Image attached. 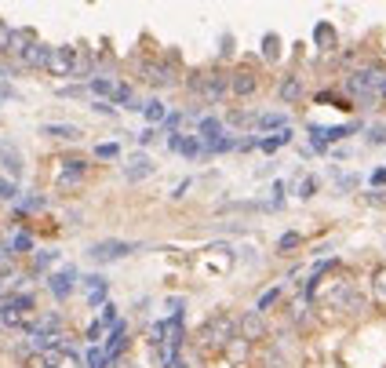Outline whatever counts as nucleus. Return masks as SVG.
<instances>
[{"mask_svg":"<svg viewBox=\"0 0 386 368\" xmlns=\"http://www.w3.org/2000/svg\"><path fill=\"white\" fill-rule=\"evenodd\" d=\"M346 91H350L361 106L386 102V70H383V66H364V70H357V73H350V77H346Z\"/></svg>","mask_w":386,"mask_h":368,"instance_id":"1","label":"nucleus"},{"mask_svg":"<svg viewBox=\"0 0 386 368\" xmlns=\"http://www.w3.org/2000/svg\"><path fill=\"white\" fill-rule=\"evenodd\" d=\"M230 339H237V321H233L230 314H215L212 321L201 328V346H204V350H215V354H222V350L230 346Z\"/></svg>","mask_w":386,"mask_h":368,"instance_id":"2","label":"nucleus"},{"mask_svg":"<svg viewBox=\"0 0 386 368\" xmlns=\"http://www.w3.org/2000/svg\"><path fill=\"white\" fill-rule=\"evenodd\" d=\"M190 88L197 91L204 102H222L230 95V77L226 73H197L190 81Z\"/></svg>","mask_w":386,"mask_h":368,"instance_id":"3","label":"nucleus"},{"mask_svg":"<svg viewBox=\"0 0 386 368\" xmlns=\"http://www.w3.org/2000/svg\"><path fill=\"white\" fill-rule=\"evenodd\" d=\"M142 245L135 241H99V245H91L88 248V259L91 263H117V259H128L132 252H139Z\"/></svg>","mask_w":386,"mask_h":368,"instance_id":"4","label":"nucleus"},{"mask_svg":"<svg viewBox=\"0 0 386 368\" xmlns=\"http://www.w3.org/2000/svg\"><path fill=\"white\" fill-rule=\"evenodd\" d=\"M361 124H335V128H321V124H310V146L317 153H325L332 142H343L346 135H353Z\"/></svg>","mask_w":386,"mask_h":368,"instance_id":"5","label":"nucleus"},{"mask_svg":"<svg viewBox=\"0 0 386 368\" xmlns=\"http://www.w3.org/2000/svg\"><path fill=\"white\" fill-rule=\"evenodd\" d=\"M77 47H52V59H47V73L52 77H73L77 73Z\"/></svg>","mask_w":386,"mask_h":368,"instance_id":"6","label":"nucleus"},{"mask_svg":"<svg viewBox=\"0 0 386 368\" xmlns=\"http://www.w3.org/2000/svg\"><path fill=\"white\" fill-rule=\"evenodd\" d=\"M237 335H240V339H248V343L255 346L259 339H266V317H263V314H255V310L240 314V321H237Z\"/></svg>","mask_w":386,"mask_h":368,"instance_id":"7","label":"nucleus"},{"mask_svg":"<svg viewBox=\"0 0 386 368\" xmlns=\"http://www.w3.org/2000/svg\"><path fill=\"white\" fill-rule=\"evenodd\" d=\"M106 292H109V281L102 274H84V299H88V307L102 310L106 307Z\"/></svg>","mask_w":386,"mask_h":368,"instance_id":"8","label":"nucleus"},{"mask_svg":"<svg viewBox=\"0 0 386 368\" xmlns=\"http://www.w3.org/2000/svg\"><path fill=\"white\" fill-rule=\"evenodd\" d=\"M124 346H128V325L124 321H117L114 328L106 332V358H109V365H117L121 361V354H124Z\"/></svg>","mask_w":386,"mask_h":368,"instance_id":"9","label":"nucleus"},{"mask_svg":"<svg viewBox=\"0 0 386 368\" xmlns=\"http://www.w3.org/2000/svg\"><path fill=\"white\" fill-rule=\"evenodd\" d=\"M47 288H52L55 299H70L73 288H77V270L66 266V270H59V274H52V277H47Z\"/></svg>","mask_w":386,"mask_h":368,"instance_id":"10","label":"nucleus"},{"mask_svg":"<svg viewBox=\"0 0 386 368\" xmlns=\"http://www.w3.org/2000/svg\"><path fill=\"white\" fill-rule=\"evenodd\" d=\"M142 73H146V81H150L153 88H171V84H175V73H171L168 62H146Z\"/></svg>","mask_w":386,"mask_h":368,"instance_id":"11","label":"nucleus"},{"mask_svg":"<svg viewBox=\"0 0 386 368\" xmlns=\"http://www.w3.org/2000/svg\"><path fill=\"white\" fill-rule=\"evenodd\" d=\"M222 358H226V365H230V368L248 365V361H252V343H248V339H240V335H237V339H230V346L222 350Z\"/></svg>","mask_w":386,"mask_h":368,"instance_id":"12","label":"nucleus"},{"mask_svg":"<svg viewBox=\"0 0 386 368\" xmlns=\"http://www.w3.org/2000/svg\"><path fill=\"white\" fill-rule=\"evenodd\" d=\"M255 88H259V77H255L252 70H237L230 77V91L240 95V99H248V95H255Z\"/></svg>","mask_w":386,"mask_h":368,"instance_id":"13","label":"nucleus"},{"mask_svg":"<svg viewBox=\"0 0 386 368\" xmlns=\"http://www.w3.org/2000/svg\"><path fill=\"white\" fill-rule=\"evenodd\" d=\"M222 135H226V128H222V121H219V117H201V121H197V139L204 142V146L219 142Z\"/></svg>","mask_w":386,"mask_h":368,"instance_id":"14","label":"nucleus"},{"mask_svg":"<svg viewBox=\"0 0 386 368\" xmlns=\"http://www.w3.org/2000/svg\"><path fill=\"white\" fill-rule=\"evenodd\" d=\"M302 91H307V88H302V77H295V73H288L284 81L277 84L281 102H299V99H302Z\"/></svg>","mask_w":386,"mask_h":368,"instance_id":"15","label":"nucleus"},{"mask_svg":"<svg viewBox=\"0 0 386 368\" xmlns=\"http://www.w3.org/2000/svg\"><path fill=\"white\" fill-rule=\"evenodd\" d=\"M47 59H52V47H47V44H29L26 47V55H22V62H26V66H33V70H47Z\"/></svg>","mask_w":386,"mask_h":368,"instance_id":"16","label":"nucleus"},{"mask_svg":"<svg viewBox=\"0 0 386 368\" xmlns=\"http://www.w3.org/2000/svg\"><path fill=\"white\" fill-rule=\"evenodd\" d=\"M124 175H128V183L150 179V175H153V161H150V157H132V161H128V168H124Z\"/></svg>","mask_w":386,"mask_h":368,"instance_id":"17","label":"nucleus"},{"mask_svg":"<svg viewBox=\"0 0 386 368\" xmlns=\"http://www.w3.org/2000/svg\"><path fill=\"white\" fill-rule=\"evenodd\" d=\"M26 328H29V335H59L62 317H59V314H44V317H37V321L26 325Z\"/></svg>","mask_w":386,"mask_h":368,"instance_id":"18","label":"nucleus"},{"mask_svg":"<svg viewBox=\"0 0 386 368\" xmlns=\"http://www.w3.org/2000/svg\"><path fill=\"white\" fill-rule=\"evenodd\" d=\"M288 128V114H259L255 117V132H284Z\"/></svg>","mask_w":386,"mask_h":368,"instance_id":"19","label":"nucleus"},{"mask_svg":"<svg viewBox=\"0 0 386 368\" xmlns=\"http://www.w3.org/2000/svg\"><path fill=\"white\" fill-rule=\"evenodd\" d=\"M40 135H47V139H62V142H73V139H80V128H77V124H44V128H40Z\"/></svg>","mask_w":386,"mask_h":368,"instance_id":"20","label":"nucleus"},{"mask_svg":"<svg viewBox=\"0 0 386 368\" xmlns=\"http://www.w3.org/2000/svg\"><path fill=\"white\" fill-rule=\"evenodd\" d=\"M0 161H4V168H8V175H11V179H19V175H22L19 150H15L11 142H0Z\"/></svg>","mask_w":386,"mask_h":368,"instance_id":"21","label":"nucleus"},{"mask_svg":"<svg viewBox=\"0 0 386 368\" xmlns=\"http://www.w3.org/2000/svg\"><path fill=\"white\" fill-rule=\"evenodd\" d=\"M66 168H62L59 175V186H77L80 179H84V161H62Z\"/></svg>","mask_w":386,"mask_h":368,"instance_id":"22","label":"nucleus"},{"mask_svg":"<svg viewBox=\"0 0 386 368\" xmlns=\"http://www.w3.org/2000/svg\"><path fill=\"white\" fill-rule=\"evenodd\" d=\"M288 142H292V128H284V132H277V135L259 139V150H263V153H277L281 146H288Z\"/></svg>","mask_w":386,"mask_h":368,"instance_id":"23","label":"nucleus"},{"mask_svg":"<svg viewBox=\"0 0 386 368\" xmlns=\"http://www.w3.org/2000/svg\"><path fill=\"white\" fill-rule=\"evenodd\" d=\"M281 296H284V288H281V284H277V288H266V292L259 296V302H255L252 310H255V314H266L270 307H277V302H281Z\"/></svg>","mask_w":386,"mask_h":368,"instance_id":"24","label":"nucleus"},{"mask_svg":"<svg viewBox=\"0 0 386 368\" xmlns=\"http://www.w3.org/2000/svg\"><path fill=\"white\" fill-rule=\"evenodd\" d=\"M142 114H146L150 124H164V121H168V106L160 102V99H150L146 106H142Z\"/></svg>","mask_w":386,"mask_h":368,"instance_id":"25","label":"nucleus"},{"mask_svg":"<svg viewBox=\"0 0 386 368\" xmlns=\"http://www.w3.org/2000/svg\"><path fill=\"white\" fill-rule=\"evenodd\" d=\"M372 299L379 302V307H386V266H379L372 274Z\"/></svg>","mask_w":386,"mask_h":368,"instance_id":"26","label":"nucleus"},{"mask_svg":"<svg viewBox=\"0 0 386 368\" xmlns=\"http://www.w3.org/2000/svg\"><path fill=\"white\" fill-rule=\"evenodd\" d=\"M88 91H95V95H102V99H114V91H117V84L109 81V77H91L88 81Z\"/></svg>","mask_w":386,"mask_h":368,"instance_id":"27","label":"nucleus"},{"mask_svg":"<svg viewBox=\"0 0 386 368\" xmlns=\"http://www.w3.org/2000/svg\"><path fill=\"white\" fill-rule=\"evenodd\" d=\"M29 44H33V40H29V33H26V29H11V40H8V52H15V55H26V47Z\"/></svg>","mask_w":386,"mask_h":368,"instance_id":"28","label":"nucleus"},{"mask_svg":"<svg viewBox=\"0 0 386 368\" xmlns=\"http://www.w3.org/2000/svg\"><path fill=\"white\" fill-rule=\"evenodd\" d=\"M364 142L368 146H386V124H368L364 128Z\"/></svg>","mask_w":386,"mask_h":368,"instance_id":"29","label":"nucleus"},{"mask_svg":"<svg viewBox=\"0 0 386 368\" xmlns=\"http://www.w3.org/2000/svg\"><path fill=\"white\" fill-rule=\"evenodd\" d=\"M84 365H88V368H109V358H106V350H102V346H88V354H84Z\"/></svg>","mask_w":386,"mask_h":368,"instance_id":"30","label":"nucleus"},{"mask_svg":"<svg viewBox=\"0 0 386 368\" xmlns=\"http://www.w3.org/2000/svg\"><path fill=\"white\" fill-rule=\"evenodd\" d=\"M237 142H240V139H233V135H222L219 142H212V146H204V157H212V153H230V150H237Z\"/></svg>","mask_w":386,"mask_h":368,"instance_id":"31","label":"nucleus"},{"mask_svg":"<svg viewBox=\"0 0 386 368\" xmlns=\"http://www.w3.org/2000/svg\"><path fill=\"white\" fill-rule=\"evenodd\" d=\"M8 248H11V255H15V252H33V237H29L26 230H19V233L8 241Z\"/></svg>","mask_w":386,"mask_h":368,"instance_id":"32","label":"nucleus"},{"mask_svg":"<svg viewBox=\"0 0 386 368\" xmlns=\"http://www.w3.org/2000/svg\"><path fill=\"white\" fill-rule=\"evenodd\" d=\"M299 245H302V233H281V237H277V252H281V255L295 252Z\"/></svg>","mask_w":386,"mask_h":368,"instance_id":"33","label":"nucleus"},{"mask_svg":"<svg viewBox=\"0 0 386 368\" xmlns=\"http://www.w3.org/2000/svg\"><path fill=\"white\" fill-rule=\"evenodd\" d=\"M95 157H102V161H117V157H121V142H99V146H95Z\"/></svg>","mask_w":386,"mask_h":368,"instance_id":"34","label":"nucleus"},{"mask_svg":"<svg viewBox=\"0 0 386 368\" xmlns=\"http://www.w3.org/2000/svg\"><path fill=\"white\" fill-rule=\"evenodd\" d=\"M52 263H59V252H40L37 259H33V270H37V274H44Z\"/></svg>","mask_w":386,"mask_h":368,"instance_id":"35","label":"nucleus"},{"mask_svg":"<svg viewBox=\"0 0 386 368\" xmlns=\"http://www.w3.org/2000/svg\"><path fill=\"white\" fill-rule=\"evenodd\" d=\"M15 194H19V186H15V179H8V175H0V201H15Z\"/></svg>","mask_w":386,"mask_h":368,"instance_id":"36","label":"nucleus"},{"mask_svg":"<svg viewBox=\"0 0 386 368\" xmlns=\"http://www.w3.org/2000/svg\"><path fill=\"white\" fill-rule=\"evenodd\" d=\"M263 55H266V59H277V55H281V40L273 37V33L263 37Z\"/></svg>","mask_w":386,"mask_h":368,"instance_id":"37","label":"nucleus"},{"mask_svg":"<svg viewBox=\"0 0 386 368\" xmlns=\"http://www.w3.org/2000/svg\"><path fill=\"white\" fill-rule=\"evenodd\" d=\"M114 106H128V109H132V88H128V84H117V91H114Z\"/></svg>","mask_w":386,"mask_h":368,"instance_id":"38","label":"nucleus"},{"mask_svg":"<svg viewBox=\"0 0 386 368\" xmlns=\"http://www.w3.org/2000/svg\"><path fill=\"white\" fill-rule=\"evenodd\" d=\"M99 321H102L106 328H114V325L121 321V314H117V307H114V302H106V307H102V317H99Z\"/></svg>","mask_w":386,"mask_h":368,"instance_id":"39","label":"nucleus"},{"mask_svg":"<svg viewBox=\"0 0 386 368\" xmlns=\"http://www.w3.org/2000/svg\"><path fill=\"white\" fill-rule=\"evenodd\" d=\"M183 121H186V114H183V109H175V114H168L164 128H168V132H171V135H179V128H183Z\"/></svg>","mask_w":386,"mask_h":368,"instance_id":"40","label":"nucleus"},{"mask_svg":"<svg viewBox=\"0 0 386 368\" xmlns=\"http://www.w3.org/2000/svg\"><path fill=\"white\" fill-rule=\"evenodd\" d=\"M314 194H317V179L310 175V179H302V183H299V197L307 201V197H314Z\"/></svg>","mask_w":386,"mask_h":368,"instance_id":"41","label":"nucleus"},{"mask_svg":"<svg viewBox=\"0 0 386 368\" xmlns=\"http://www.w3.org/2000/svg\"><path fill=\"white\" fill-rule=\"evenodd\" d=\"M314 37H317L321 44H335V33H332V26H317V29H314Z\"/></svg>","mask_w":386,"mask_h":368,"instance_id":"42","label":"nucleus"},{"mask_svg":"<svg viewBox=\"0 0 386 368\" xmlns=\"http://www.w3.org/2000/svg\"><path fill=\"white\" fill-rule=\"evenodd\" d=\"M95 109H99V114H106V117H114V114H117V106H114V102H106V99L95 102Z\"/></svg>","mask_w":386,"mask_h":368,"instance_id":"43","label":"nucleus"},{"mask_svg":"<svg viewBox=\"0 0 386 368\" xmlns=\"http://www.w3.org/2000/svg\"><path fill=\"white\" fill-rule=\"evenodd\" d=\"M153 135H157L153 128H146V132H139V135H135V142H139V146H150V142H153Z\"/></svg>","mask_w":386,"mask_h":368,"instance_id":"44","label":"nucleus"},{"mask_svg":"<svg viewBox=\"0 0 386 368\" xmlns=\"http://www.w3.org/2000/svg\"><path fill=\"white\" fill-rule=\"evenodd\" d=\"M368 183H372V186H383V183H386V168H376L372 175H368Z\"/></svg>","mask_w":386,"mask_h":368,"instance_id":"45","label":"nucleus"},{"mask_svg":"<svg viewBox=\"0 0 386 368\" xmlns=\"http://www.w3.org/2000/svg\"><path fill=\"white\" fill-rule=\"evenodd\" d=\"M357 186V175H339V190H353Z\"/></svg>","mask_w":386,"mask_h":368,"instance_id":"46","label":"nucleus"},{"mask_svg":"<svg viewBox=\"0 0 386 368\" xmlns=\"http://www.w3.org/2000/svg\"><path fill=\"white\" fill-rule=\"evenodd\" d=\"M190 186H193V179H183L179 186H175V194H171V197H175V201H179V197H186V190H190Z\"/></svg>","mask_w":386,"mask_h":368,"instance_id":"47","label":"nucleus"},{"mask_svg":"<svg viewBox=\"0 0 386 368\" xmlns=\"http://www.w3.org/2000/svg\"><path fill=\"white\" fill-rule=\"evenodd\" d=\"M383 194H386V190H379V194H368V201H372V204H383V208H386V197H383Z\"/></svg>","mask_w":386,"mask_h":368,"instance_id":"48","label":"nucleus"},{"mask_svg":"<svg viewBox=\"0 0 386 368\" xmlns=\"http://www.w3.org/2000/svg\"><path fill=\"white\" fill-rule=\"evenodd\" d=\"M215 368H230V365H215Z\"/></svg>","mask_w":386,"mask_h":368,"instance_id":"49","label":"nucleus"}]
</instances>
